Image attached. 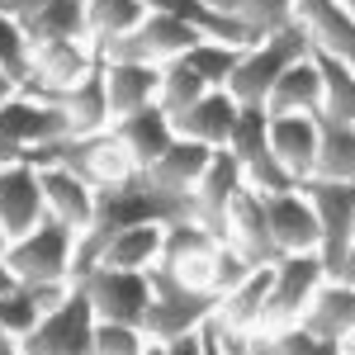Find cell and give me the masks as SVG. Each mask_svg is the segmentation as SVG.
<instances>
[{
    "label": "cell",
    "mask_w": 355,
    "mask_h": 355,
    "mask_svg": "<svg viewBox=\"0 0 355 355\" xmlns=\"http://www.w3.org/2000/svg\"><path fill=\"white\" fill-rule=\"evenodd\" d=\"M0 133L10 137V142H19L24 157H28L33 147H48V142L71 137V123H67V114L57 110L53 100H33L24 90H15L0 105Z\"/></svg>",
    "instance_id": "cell-13"
},
{
    "label": "cell",
    "mask_w": 355,
    "mask_h": 355,
    "mask_svg": "<svg viewBox=\"0 0 355 355\" xmlns=\"http://www.w3.org/2000/svg\"><path fill=\"white\" fill-rule=\"evenodd\" d=\"M71 251H76V232L57 218H43L5 246V261L19 284H48V279H71Z\"/></svg>",
    "instance_id": "cell-3"
},
{
    "label": "cell",
    "mask_w": 355,
    "mask_h": 355,
    "mask_svg": "<svg viewBox=\"0 0 355 355\" xmlns=\"http://www.w3.org/2000/svg\"><path fill=\"white\" fill-rule=\"evenodd\" d=\"M261 209H266V227H270V242L279 256H299V251H318L322 232H318V214L313 204L294 190H275L261 194Z\"/></svg>",
    "instance_id": "cell-14"
},
{
    "label": "cell",
    "mask_w": 355,
    "mask_h": 355,
    "mask_svg": "<svg viewBox=\"0 0 355 355\" xmlns=\"http://www.w3.org/2000/svg\"><path fill=\"white\" fill-rule=\"evenodd\" d=\"M157 85H162V67H147V62H105L110 123L123 119V114H137L142 105H157Z\"/></svg>",
    "instance_id": "cell-24"
},
{
    "label": "cell",
    "mask_w": 355,
    "mask_h": 355,
    "mask_svg": "<svg viewBox=\"0 0 355 355\" xmlns=\"http://www.w3.org/2000/svg\"><path fill=\"white\" fill-rule=\"evenodd\" d=\"M142 355H204V327L190 336H175V341H147Z\"/></svg>",
    "instance_id": "cell-40"
},
{
    "label": "cell",
    "mask_w": 355,
    "mask_h": 355,
    "mask_svg": "<svg viewBox=\"0 0 355 355\" xmlns=\"http://www.w3.org/2000/svg\"><path fill=\"white\" fill-rule=\"evenodd\" d=\"M308 33H303L299 19H289L284 28H275L266 33L261 43H251L242 57H237V67H232V76H227V95L237 100V105H261L266 110V95H270V85L279 81V71L289 67V62H299L308 57Z\"/></svg>",
    "instance_id": "cell-1"
},
{
    "label": "cell",
    "mask_w": 355,
    "mask_h": 355,
    "mask_svg": "<svg viewBox=\"0 0 355 355\" xmlns=\"http://www.w3.org/2000/svg\"><path fill=\"white\" fill-rule=\"evenodd\" d=\"M95 355H142L147 351V331L137 322H100L95 318Z\"/></svg>",
    "instance_id": "cell-38"
},
{
    "label": "cell",
    "mask_w": 355,
    "mask_h": 355,
    "mask_svg": "<svg viewBox=\"0 0 355 355\" xmlns=\"http://www.w3.org/2000/svg\"><path fill=\"white\" fill-rule=\"evenodd\" d=\"M322 279H327V266H322L318 251L279 256V261L270 266V289H266V308H261V327H256V331L299 322L303 308H308V299L318 294Z\"/></svg>",
    "instance_id": "cell-4"
},
{
    "label": "cell",
    "mask_w": 355,
    "mask_h": 355,
    "mask_svg": "<svg viewBox=\"0 0 355 355\" xmlns=\"http://www.w3.org/2000/svg\"><path fill=\"white\" fill-rule=\"evenodd\" d=\"M299 194L313 204V214H318V232H322L318 256H322V266L331 275L355 251V185L308 175V180H299Z\"/></svg>",
    "instance_id": "cell-6"
},
{
    "label": "cell",
    "mask_w": 355,
    "mask_h": 355,
    "mask_svg": "<svg viewBox=\"0 0 355 355\" xmlns=\"http://www.w3.org/2000/svg\"><path fill=\"white\" fill-rule=\"evenodd\" d=\"M10 162H24V147H19V142H10V137L0 133V166H10Z\"/></svg>",
    "instance_id": "cell-41"
},
{
    "label": "cell",
    "mask_w": 355,
    "mask_h": 355,
    "mask_svg": "<svg viewBox=\"0 0 355 355\" xmlns=\"http://www.w3.org/2000/svg\"><path fill=\"white\" fill-rule=\"evenodd\" d=\"M214 10H223L227 19H237L246 24L251 33H275V28H284L294 19V0H209Z\"/></svg>",
    "instance_id": "cell-34"
},
{
    "label": "cell",
    "mask_w": 355,
    "mask_h": 355,
    "mask_svg": "<svg viewBox=\"0 0 355 355\" xmlns=\"http://www.w3.org/2000/svg\"><path fill=\"white\" fill-rule=\"evenodd\" d=\"M100 67V53L90 38H43L33 43L28 53V76L19 81L24 95H38V90H67L81 76H90Z\"/></svg>",
    "instance_id": "cell-10"
},
{
    "label": "cell",
    "mask_w": 355,
    "mask_h": 355,
    "mask_svg": "<svg viewBox=\"0 0 355 355\" xmlns=\"http://www.w3.org/2000/svg\"><path fill=\"white\" fill-rule=\"evenodd\" d=\"M223 242L232 251H242L251 266H275L279 251L270 242V227H266V209H261V194L242 185L237 199L227 204V227H223Z\"/></svg>",
    "instance_id": "cell-16"
},
{
    "label": "cell",
    "mask_w": 355,
    "mask_h": 355,
    "mask_svg": "<svg viewBox=\"0 0 355 355\" xmlns=\"http://www.w3.org/2000/svg\"><path fill=\"white\" fill-rule=\"evenodd\" d=\"M266 289H270V266H256L246 279H237L232 289L218 294L209 322L223 331H256L261 327V308H266Z\"/></svg>",
    "instance_id": "cell-25"
},
{
    "label": "cell",
    "mask_w": 355,
    "mask_h": 355,
    "mask_svg": "<svg viewBox=\"0 0 355 355\" xmlns=\"http://www.w3.org/2000/svg\"><path fill=\"white\" fill-rule=\"evenodd\" d=\"M15 90H19V85H15V76H5V71H0V105H5Z\"/></svg>",
    "instance_id": "cell-44"
},
{
    "label": "cell",
    "mask_w": 355,
    "mask_h": 355,
    "mask_svg": "<svg viewBox=\"0 0 355 355\" xmlns=\"http://www.w3.org/2000/svg\"><path fill=\"white\" fill-rule=\"evenodd\" d=\"M147 19V0H85V38L105 48Z\"/></svg>",
    "instance_id": "cell-29"
},
{
    "label": "cell",
    "mask_w": 355,
    "mask_h": 355,
    "mask_svg": "<svg viewBox=\"0 0 355 355\" xmlns=\"http://www.w3.org/2000/svg\"><path fill=\"white\" fill-rule=\"evenodd\" d=\"M38 185H43V209H48V218L67 223L71 232H81L90 214H95V190L85 185L76 171H67V166H38Z\"/></svg>",
    "instance_id": "cell-23"
},
{
    "label": "cell",
    "mask_w": 355,
    "mask_h": 355,
    "mask_svg": "<svg viewBox=\"0 0 355 355\" xmlns=\"http://www.w3.org/2000/svg\"><path fill=\"white\" fill-rule=\"evenodd\" d=\"M19 279H15V270H10V261H5V251H0V294H10Z\"/></svg>",
    "instance_id": "cell-43"
},
{
    "label": "cell",
    "mask_w": 355,
    "mask_h": 355,
    "mask_svg": "<svg viewBox=\"0 0 355 355\" xmlns=\"http://www.w3.org/2000/svg\"><path fill=\"white\" fill-rule=\"evenodd\" d=\"M227 152L242 166V180L256 194H275V190H294L289 171L279 166V157L270 152V133H266V110L261 105H242L237 128L227 137Z\"/></svg>",
    "instance_id": "cell-9"
},
{
    "label": "cell",
    "mask_w": 355,
    "mask_h": 355,
    "mask_svg": "<svg viewBox=\"0 0 355 355\" xmlns=\"http://www.w3.org/2000/svg\"><path fill=\"white\" fill-rule=\"evenodd\" d=\"M33 100H53L57 110L67 114V123H71V137H90V133H105L110 128V100H105V62L81 76L76 85H67V90H38Z\"/></svg>",
    "instance_id": "cell-17"
},
{
    "label": "cell",
    "mask_w": 355,
    "mask_h": 355,
    "mask_svg": "<svg viewBox=\"0 0 355 355\" xmlns=\"http://www.w3.org/2000/svg\"><path fill=\"white\" fill-rule=\"evenodd\" d=\"M242 166H237V157L227 152V147H214V157H209V166H204V175H199V185H194L190 194V218L199 223V227H209L214 237L223 242V227H227V204L237 199V190H242Z\"/></svg>",
    "instance_id": "cell-12"
},
{
    "label": "cell",
    "mask_w": 355,
    "mask_h": 355,
    "mask_svg": "<svg viewBox=\"0 0 355 355\" xmlns=\"http://www.w3.org/2000/svg\"><path fill=\"white\" fill-rule=\"evenodd\" d=\"M28 53H33V43H28L24 24L10 10H0V71L15 76V85L28 76Z\"/></svg>",
    "instance_id": "cell-35"
},
{
    "label": "cell",
    "mask_w": 355,
    "mask_h": 355,
    "mask_svg": "<svg viewBox=\"0 0 355 355\" xmlns=\"http://www.w3.org/2000/svg\"><path fill=\"white\" fill-rule=\"evenodd\" d=\"M76 289L85 294L90 313L100 322H137L142 327V313L152 303V279L147 270H110V266H90L76 279Z\"/></svg>",
    "instance_id": "cell-7"
},
{
    "label": "cell",
    "mask_w": 355,
    "mask_h": 355,
    "mask_svg": "<svg viewBox=\"0 0 355 355\" xmlns=\"http://www.w3.org/2000/svg\"><path fill=\"white\" fill-rule=\"evenodd\" d=\"M162 232L166 223H133L114 237L95 266H110V270H152L162 261Z\"/></svg>",
    "instance_id": "cell-28"
},
{
    "label": "cell",
    "mask_w": 355,
    "mask_h": 355,
    "mask_svg": "<svg viewBox=\"0 0 355 355\" xmlns=\"http://www.w3.org/2000/svg\"><path fill=\"white\" fill-rule=\"evenodd\" d=\"M48 218L43 209V185H38V166L33 162H10L0 166V227L5 237H24L28 227Z\"/></svg>",
    "instance_id": "cell-15"
},
{
    "label": "cell",
    "mask_w": 355,
    "mask_h": 355,
    "mask_svg": "<svg viewBox=\"0 0 355 355\" xmlns=\"http://www.w3.org/2000/svg\"><path fill=\"white\" fill-rule=\"evenodd\" d=\"M251 270H256V266L246 261L242 251H232L227 242H218V251H214V294L232 289V284H237V279H246Z\"/></svg>",
    "instance_id": "cell-39"
},
{
    "label": "cell",
    "mask_w": 355,
    "mask_h": 355,
    "mask_svg": "<svg viewBox=\"0 0 355 355\" xmlns=\"http://www.w3.org/2000/svg\"><path fill=\"white\" fill-rule=\"evenodd\" d=\"M256 355H341L336 341H318L313 331H303L299 322L289 327H270V331H251V346Z\"/></svg>",
    "instance_id": "cell-33"
},
{
    "label": "cell",
    "mask_w": 355,
    "mask_h": 355,
    "mask_svg": "<svg viewBox=\"0 0 355 355\" xmlns=\"http://www.w3.org/2000/svg\"><path fill=\"white\" fill-rule=\"evenodd\" d=\"M237 114H242V105H237L223 85H214V90H204V95L194 100L190 110L175 114L171 123H175V137H185V142L227 147V137H232V128H237Z\"/></svg>",
    "instance_id": "cell-18"
},
{
    "label": "cell",
    "mask_w": 355,
    "mask_h": 355,
    "mask_svg": "<svg viewBox=\"0 0 355 355\" xmlns=\"http://www.w3.org/2000/svg\"><path fill=\"white\" fill-rule=\"evenodd\" d=\"M95 313L81 289H71L53 313L38 318V327L19 341V355H95Z\"/></svg>",
    "instance_id": "cell-8"
},
{
    "label": "cell",
    "mask_w": 355,
    "mask_h": 355,
    "mask_svg": "<svg viewBox=\"0 0 355 355\" xmlns=\"http://www.w3.org/2000/svg\"><path fill=\"white\" fill-rule=\"evenodd\" d=\"M313 175L355 185V123L318 114V162H313Z\"/></svg>",
    "instance_id": "cell-27"
},
{
    "label": "cell",
    "mask_w": 355,
    "mask_h": 355,
    "mask_svg": "<svg viewBox=\"0 0 355 355\" xmlns=\"http://www.w3.org/2000/svg\"><path fill=\"white\" fill-rule=\"evenodd\" d=\"M336 5H341V10H346V15L355 19V0H336Z\"/></svg>",
    "instance_id": "cell-45"
},
{
    "label": "cell",
    "mask_w": 355,
    "mask_h": 355,
    "mask_svg": "<svg viewBox=\"0 0 355 355\" xmlns=\"http://www.w3.org/2000/svg\"><path fill=\"white\" fill-rule=\"evenodd\" d=\"M313 62L322 71V110L318 114L355 123V67H346L341 57H331V53H318V48H313Z\"/></svg>",
    "instance_id": "cell-30"
},
{
    "label": "cell",
    "mask_w": 355,
    "mask_h": 355,
    "mask_svg": "<svg viewBox=\"0 0 355 355\" xmlns=\"http://www.w3.org/2000/svg\"><path fill=\"white\" fill-rule=\"evenodd\" d=\"M38 303L28 294L24 284H15L10 294H0V336H10V341H24L28 331L38 327Z\"/></svg>",
    "instance_id": "cell-36"
},
{
    "label": "cell",
    "mask_w": 355,
    "mask_h": 355,
    "mask_svg": "<svg viewBox=\"0 0 355 355\" xmlns=\"http://www.w3.org/2000/svg\"><path fill=\"white\" fill-rule=\"evenodd\" d=\"M214 157V147H204V142H185V137H175L171 147H166L157 162L147 166V171H137L152 190L162 194L166 204H175L185 218H190V194L199 185V175H204V166Z\"/></svg>",
    "instance_id": "cell-11"
},
{
    "label": "cell",
    "mask_w": 355,
    "mask_h": 355,
    "mask_svg": "<svg viewBox=\"0 0 355 355\" xmlns=\"http://www.w3.org/2000/svg\"><path fill=\"white\" fill-rule=\"evenodd\" d=\"M294 19L303 24L318 53H331L346 67H355V19L336 0H294Z\"/></svg>",
    "instance_id": "cell-21"
},
{
    "label": "cell",
    "mask_w": 355,
    "mask_h": 355,
    "mask_svg": "<svg viewBox=\"0 0 355 355\" xmlns=\"http://www.w3.org/2000/svg\"><path fill=\"white\" fill-rule=\"evenodd\" d=\"M242 53L246 48H227V43H194L190 53H185V62H190L209 85H227V76H232V67H237Z\"/></svg>",
    "instance_id": "cell-37"
},
{
    "label": "cell",
    "mask_w": 355,
    "mask_h": 355,
    "mask_svg": "<svg viewBox=\"0 0 355 355\" xmlns=\"http://www.w3.org/2000/svg\"><path fill=\"white\" fill-rule=\"evenodd\" d=\"M5 246H10V237H5V227H0V251H5Z\"/></svg>",
    "instance_id": "cell-46"
},
{
    "label": "cell",
    "mask_w": 355,
    "mask_h": 355,
    "mask_svg": "<svg viewBox=\"0 0 355 355\" xmlns=\"http://www.w3.org/2000/svg\"><path fill=\"white\" fill-rule=\"evenodd\" d=\"M110 133L119 137V147L133 157L137 171H147V166L162 157L166 147L175 142V123H171V114L162 105H142L137 114H123V119H114Z\"/></svg>",
    "instance_id": "cell-22"
},
{
    "label": "cell",
    "mask_w": 355,
    "mask_h": 355,
    "mask_svg": "<svg viewBox=\"0 0 355 355\" xmlns=\"http://www.w3.org/2000/svg\"><path fill=\"white\" fill-rule=\"evenodd\" d=\"M331 279H341V284H351V289H355V251L336 266V270H331Z\"/></svg>",
    "instance_id": "cell-42"
},
{
    "label": "cell",
    "mask_w": 355,
    "mask_h": 355,
    "mask_svg": "<svg viewBox=\"0 0 355 355\" xmlns=\"http://www.w3.org/2000/svg\"><path fill=\"white\" fill-rule=\"evenodd\" d=\"M218 237L209 227H199L194 218H175L162 232V266H185V261H214Z\"/></svg>",
    "instance_id": "cell-31"
},
{
    "label": "cell",
    "mask_w": 355,
    "mask_h": 355,
    "mask_svg": "<svg viewBox=\"0 0 355 355\" xmlns=\"http://www.w3.org/2000/svg\"><path fill=\"white\" fill-rule=\"evenodd\" d=\"M147 279H152V303H147V313H142L147 341L190 336V331H199L209 318H214V303H218L214 289H194V284H185L180 275L166 270L162 261L147 270Z\"/></svg>",
    "instance_id": "cell-2"
},
{
    "label": "cell",
    "mask_w": 355,
    "mask_h": 355,
    "mask_svg": "<svg viewBox=\"0 0 355 355\" xmlns=\"http://www.w3.org/2000/svg\"><path fill=\"white\" fill-rule=\"evenodd\" d=\"M299 327L313 331L318 341H336V346H346V341L355 336V289L327 275V279L318 284V294L308 299Z\"/></svg>",
    "instance_id": "cell-20"
},
{
    "label": "cell",
    "mask_w": 355,
    "mask_h": 355,
    "mask_svg": "<svg viewBox=\"0 0 355 355\" xmlns=\"http://www.w3.org/2000/svg\"><path fill=\"white\" fill-rule=\"evenodd\" d=\"M194 43H204V38H199L185 19H175V15H166V10H147V19H142L137 28H128L123 38H114V43L95 48V53L105 57V62H147V67H166L171 57L190 53Z\"/></svg>",
    "instance_id": "cell-5"
},
{
    "label": "cell",
    "mask_w": 355,
    "mask_h": 355,
    "mask_svg": "<svg viewBox=\"0 0 355 355\" xmlns=\"http://www.w3.org/2000/svg\"><path fill=\"white\" fill-rule=\"evenodd\" d=\"M204 90H214V85L204 81V76L194 71L190 62H185V53H180V57H171V62L162 67V85H157V105H162V110L171 114V119H175L180 110H190V105L199 100V95H204Z\"/></svg>",
    "instance_id": "cell-32"
},
{
    "label": "cell",
    "mask_w": 355,
    "mask_h": 355,
    "mask_svg": "<svg viewBox=\"0 0 355 355\" xmlns=\"http://www.w3.org/2000/svg\"><path fill=\"white\" fill-rule=\"evenodd\" d=\"M318 110H322V71H318L313 48H308V57L289 62L279 71V81L270 85L266 114H318Z\"/></svg>",
    "instance_id": "cell-26"
},
{
    "label": "cell",
    "mask_w": 355,
    "mask_h": 355,
    "mask_svg": "<svg viewBox=\"0 0 355 355\" xmlns=\"http://www.w3.org/2000/svg\"><path fill=\"white\" fill-rule=\"evenodd\" d=\"M266 133H270V152L289 171V180L294 185L308 180L318 162V114H266Z\"/></svg>",
    "instance_id": "cell-19"
},
{
    "label": "cell",
    "mask_w": 355,
    "mask_h": 355,
    "mask_svg": "<svg viewBox=\"0 0 355 355\" xmlns=\"http://www.w3.org/2000/svg\"><path fill=\"white\" fill-rule=\"evenodd\" d=\"M0 10H5V0H0Z\"/></svg>",
    "instance_id": "cell-47"
}]
</instances>
